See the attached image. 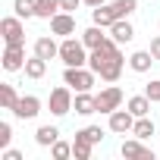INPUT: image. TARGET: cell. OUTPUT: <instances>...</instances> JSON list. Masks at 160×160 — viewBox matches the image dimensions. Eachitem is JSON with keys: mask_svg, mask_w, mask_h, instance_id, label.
<instances>
[{"mask_svg": "<svg viewBox=\"0 0 160 160\" xmlns=\"http://www.w3.org/2000/svg\"><path fill=\"white\" fill-rule=\"evenodd\" d=\"M154 63H157V60H154L151 50H135V53L129 57V69H132V72H151Z\"/></svg>", "mask_w": 160, "mask_h": 160, "instance_id": "cell-15", "label": "cell"}, {"mask_svg": "<svg viewBox=\"0 0 160 160\" xmlns=\"http://www.w3.org/2000/svg\"><path fill=\"white\" fill-rule=\"evenodd\" d=\"M16 104H19L16 88L10 82H3V85H0V107H3V110H16Z\"/></svg>", "mask_w": 160, "mask_h": 160, "instance_id": "cell-22", "label": "cell"}, {"mask_svg": "<svg viewBox=\"0 0 160 160\" xmlns=\"http://www.w3.org/2000/svg\"><path fill=\"white\" fill-rule=\"evenodd\" d=\"M88 53H91V50L85 47L82 38L75 41V38L69 35V38L60 41V60H63V66H88Z\"/></svg>", "mask_w": 160, "mask_h": 160, "instance_id": "cell-3", "label": "cell"}, {"mask_svg": "<svg viewBox=\"0 0 160 160\" xmlns=\"http://www.w3.org/2000/svg\"><path fill=\"white\" fill-rule=\"evenodd\" d=\"M13 10H16V16L19 19H35L38 13V3H35V0H16V3H13Z\"/></svg>", "mask_w": 160, "mask_h": 160, "instance_id": "cell-26", "label": "cell"}, {"mask_svg": "<svg viewBox=\"0 0 160 160\" xmlns=\"http://www.w3.org/2000/svg\"><path fill=\"white\" fill-rule=\"evenodd\" d=\"M144 94H148L154 104H160V78H154V82H148V85H144Z\"/></svg>", "mask_w": 160, "mask_h": 160, "instance_id": "cell-30", "label": "cell"}, {"mask_svg": "<svg viewBox=\"0 0 160 160\" xmlns=\"http://www.w3.org/2000/svg\"><path fill=\"white\" fill-rule=\"evenodd\" d=\"M94 98H98V113H107V116H110L113 110H119V107H122V101H126L122 88H119V85H113V82H110L107 88H101Z\"/></svg>", "mask_w": 160, "mask_h": 160, "instance_id": "cell-4", "label": "cell"}, {"mask_svg": "<svg viewBox=\"0 0 160 160\" xmlns=\"http://www.w3.org/2000/svg\"><path fill=\"white\" fill-rule=\"evenodd\" d=\"M91 22H94V25H101V28H110V25L116 22L113 3H101V7H94V10H91Z\"/></svg>", "mask_w": 160, "mask_h": 160, "instance_id": "cell-14", "label": "cell"}, {"mask_svg": "<svg viewBox=\"0 0 160 160\" xmlns=\"http://www.w3.org/2000/svg\"><path fill=\"white\" fill-rule=\"evenodd\" d=\"M50 35H60V38H69V35H75V13H66V10H60V13L50 19Z\"/></svg>", "mask_w": 160, "mask_h": 160, "instance_id": "cell-10", "label": "cell"}, {"mask_svg": "<svg viewBox=\"0 0 160 160\" xmlns=\"http://www.w3.org/2000/svg\"><path fill=\"white\" fill-rule=\"evenodd\" d=\"M132 126H135V113H132L129 107H126V110H122V107H119V110H113V113H110V119H107V129H110V132H116V135H126V132L132 135Z\"/></svg>", "mask_w": 160, "mask_h": 160, "instance_id": "cell-8", "label": "cell"}, {"mask_svg": "<svg viewBox=\"0 0 160 160\" xmlns=\"http://www.w3.org/2000/svg\"><path fill=\"white\" fill-rule=\"evenodd\" d=\"M3 160H22V154L13 151V148H7V151H3Z\"/></svg>", "mask_w": 160, "mask_h": 160, "instance_id": "cell-33", "label": "cell"}, {"mask_svg": "<svg viewBox=\"0 0 160 160\" xmlns=\"http://www.w3.org/2000/svg\"><path fill=\"white\" fill-rule=\"evenodd\" d=\"M63 82L72 91H91L94 82H98V72L91 66H66L63 69Z\"/></svg>", "mask_w": 160, "mask_h": 160, "instance_id": "cell-2", "label": "cell"}, {"mask_svg": "<svg viewBox=\"0 0 160 160\" xmlns=\"http://www.w3.org/2000/svg\"><path fill=\"white\" fill-rule=\"evenodd\" d=\"M148 50H151V53H154V60L160 63V35H157V38L151 41V47H148Z\"/></svg>", "mask_w": 160, "mask_h": 160, "instance_id": "cell-32", "label": "cell"}, {"mask_svg": "<svg viewBox=\"0 0 160 160\" xmlns=\"http://www.w3.org/2000/svg\"><path fill=\"white\" fill-rule=\"evenodd\" d=\"M82 41H85V47H88V50H98V47L107 41V35H104V28H101V25H91V28H85V32H82Z\"/></svg>", "mask_w": 160, "mask_h": 160, "instance_id": "cell-19", "label": "cell"}, {"mask_svg": "<svg viewBox=\"0 0 160 160\" xmlns=\"http://www.w3.org/2000/svg\"><path fill=\"white\" fill-rule=\"evenodd\" d=\"M0 35H3V44H25V25L19 16H7L0 22Z\"/></svg>", "mask_w": 160, "mask_h": 160, "instance_id": "cell-6", "label": "cell"}, {"mask_svg": "<svg viewBox=\"0 0 160 160\" xmlns=\"http://www.w3.org/2000/svg\"><path fill=\"white\" fill-rule=\"evenodd\" d=\"M38 3V19H53L57 13H60V0H35Z\"/></svg>", "mask_w": 160, "mask_h": 160, "instance_id": "cell-23", "label": "cell"}, {"mask_svg": "<svg viewBox=\"0 0 160 160\" xmlns=\"http://www.w3.org/2000/svg\"><path fill=\"white\" fill-rule=\"evenodd\" d=\"M101 3H104V0H85V7H91V10H94V7H101Z\"/></svg>", "mask_w": 160, "mask_h": 160, "instance_id": "cell-34", "label": "cell"}, {"mask_svg": "<svg viewBox=\"0 0 160 160\" xmlns=\"http://www.w3.org/2000/svg\"><path fill=\"white\" fill-rule=\"evenodd\" d=\"M72 110H75L78 116H91V113H98V98H94L91 91H75Z\"/></svg>", "mask_w": 160, "mask_h": 160, "instance_id": "cell-12", "label": "cell"}, {"mask_svg": "<svg viewBox=\"0 0 160 160\" xmlns=\"http://www.w3.org/2000/svg\"><path fill=\"white\" fill-rule=\"evenodd\" d=\"M13 141V126L10 122H0V151H7Z\"/></svg>", "mask_w": 160, "mask_h": 160, "instance_id": "cell-29", "label": "cell"}, {"mask_svg": "<svg viewBox=\"0 0 160 160\" xmlns=\"http://www.w3.org/2000/svg\"><path fill=\"white\" fill-rule=\"evenodd\" d=\"M0 66L7 72H19L25 69V44H7L3 57H0Z\"/></svg>", "mask_w": 160, "mask_h": 160, "instance_id": "cell-7", "label": "cell"}, {"mask_svg": "<svg viewBox=\"0 0 160 160\" xmlns=\"http://www.w3.org/2000/svg\"><path fill=\"white\" fill-rule=\"evenodd\" d=\"M35 53L44 57V60H53V57H60V44H57L50 35H41V38L35 41Z\"/></svg>", "mask_w": 160, "mask_h": 160, "instance_id": "cell-16", "label": "cell"}, {"mask_svg": "<svg viewBox=\"0 0 160 160\" xmlns=\"http://www.w3.org/2000/svg\"><path fill=\"white\" fill-rule=\"evenodd\" d=\"M50 157L53 160H69L72 157V144L69 141H53L50 144Z\"/></svg>", "mask_w": 160, "mask_h": 160, "instance_id": "cell-28", "label": "cell"}, {"mask_svg": "<svg viewBox=\"0 0 160 160\" xmlns=\"http://www.w3.org/2000/svg\"><path fill=\"white\" fill-rule=\"evenodd\" d=\"M135 10H138V0H113V13H116V19H129Z\"/></svg>", "mask_w": 160, "mask_h": 160, "instance_id": "cell-25", "label": "cell"}, {"mask_svg": "<svg viewBox=\"0 0 160 160\" xmlns=\"http://www.w3.org/2000/svg\"><path fill=\"white\" fill-rule=\"evenodd\" d=\"M91 148H94L91 141H85L82 135H75V141H72V157H75V160H88V157H91Z\"/></svg>", "mask_w": 160, "mask_h": 160, "instance_id": "cell-24", "label": "cell"}, {"mask_svg": "<svg viewBox=\"0 0 160 160\" xmlns=\"http://www.w3.org/2000/svg\"><path fill=\"white\" fill-rule=\"evenodd\" d=\"M75 135H82V138L91 141V144H101V141H104V129H101V126H85V129H78Z\"/></svg>", "mask_w": 160, "mask_h": 160, "instance_id": "cell-27", "label": "cell"}, {"mask_svg": "<svg viewBox=\"0 0 160 160\" xmlns=\"http://www.w3.org/2000/svg\"><path fill=\"white\" fill-rule=\"evenodd\" d=\"M35 141H38V148H50L53 141H60V129L57 126H38Z\"/></svg>", "mask_w": 160, "mask_h": 160, "instance_id": "cell-20", "label": "cell"}, {"mask_svg": "<svg viewBox=\"0 0 160 160\" xmlns=\"http://www.w3.org/2000/svg\"><path fill=\"white\" fill-rule=\"evenodd\" d=\"M151 104H154V101H151L148 94H135V98L126 101V107L135 113V119H138V116H151Z\"/></svg>", "mask_w": 160, "mask_h": 160, "instance_id": "cell-18", "label": "cell"}, {"mask_svg": "<svg viewBox=\"0 0 160 160\" xmlns=\"http://www.w3.org/2000/svg\"><path fill=\"white\" fill-rule=\"evenodd\" d=\"M88 66L98 72L101 82H119V75H122V66H126V57L119 50V44L113 38H107L98 50L88 53Z\"/></svg>", "mask_w": 160, "mask_h": 160, "instance_id": "cell-1", "label": "cell"}, {"mask_svg": "<svg viewBox=\"0 0 160 160\" xmlns=\"http://www.w3.org/2000/svg\"><path fill=\"white\" fill-rule=\"evenodd\" d=\"M119 154L122 157H132V160H154V151L141 141V138H126L119 144Z\"/></svg>", "mask_w": 160, "mask_h": 160, "instance_id": "cell-9", "label": "cell"}, {"mask_svg": "<svg viewBox=\"0 0 160 160\" xmlns=\"http://www.w3.org/2000/svg\"><path fill=\"white\" fill-rule=\"evenodd\" d=\"M110 38H113L116 44H129V41L135 38V28H132V22H129V19H116V22L110 25Z\"/></svg>", "mask_w": 160, "mask_h": 160, "instance_id": "cell-13", "label": "cell"}, {"mask_svg": "<svg viewBox=\"0 0 160 160\" xmlns=\"http://www.w3.org/2000/svg\"><path fill=\"white\" fill-rule=\"evenodd\" d=\"M82 3H85V0H60V10H66V13H75Z\"/></svg>", "mask_w": 160, "mask_h": 160, "instance_id": "cell-31", "label": "cell"}, {"mask_svg": "<svg viewBox=\"0 0 160 160\" xmlns=\"http://www.w3.org/2000/svg\"><path fill=\"white\" fill-rule=\"evenodd\" d=\"M132 135L141 138V141H148V138L154 135V119H151V116H138L135 126H132Z\"/></svg>", "mask_w": 160, "mask_h": 160, "instance_id": "cell-21", "label": "cell"}, {"mask_svg": "<svg viewBox=\"0 0 160 160\" xmlns=\"http://www.w3.org/2000/svg\"><path fill=\"white\" fill-rule=\"evenodd\" d=\"M38 113H41V98H35V94H22L16 110H13L16 119H35Z\"/></svg>", "mask_w": 160, "mask_h": 160, "instance_id": "cell-11", "label": "cell"}, {"mask_svg": "<svg viewBox=\"0 0 160 160\" xmlns=\"http://www.w3.org/2000/svg\"><path fill=\"white\" fill-rule=\"evenodd\" d=\"M22 72H25L28 78H44V75H47V60L35 53V57L25 60V69H22Z\"/></svg>", "mask_w": 160, "mask_h": 160, "instance_id": "cell-17", "label": "cell"}, {"mask_svg": "<svg viewBox=\"0 0 160 160\" xmlns=\"http://www.w3.org/2000/svg\"><path fill=\"white\" fill-rule=\"evenodd\" d=\"M47 104H50V113H53V116H66V113H72V104H75V98H72V88L63 82L60 88H53V91H50Z\"/></svg>", "mask_w": 160, "mask_h": 160, "instance_id": "cell-5", "label": "cell"}]
</instances>
